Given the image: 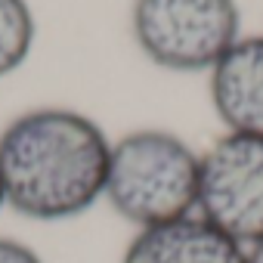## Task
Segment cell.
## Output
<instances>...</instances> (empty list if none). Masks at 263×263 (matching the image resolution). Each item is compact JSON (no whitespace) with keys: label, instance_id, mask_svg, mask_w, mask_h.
Masks as SVG:
<instances>
[{"label":"cell","instance_id":"cell-6","mask_svg":"<svg viewBox=\"0 0 263 263\" xmlns=\"http://www.w3.org/2000/svg\"><path fill=\"white\" fill-rule=\"evenodd\" d=\"M121 263H248V251L192 214L164 226L137 229Z\"/></svg>","mask_w":263,"mask_h":263},{"label":"cell","instance_id":"cell-4","mask_svg":"<svg viewBox=\"0 0 263 263\" xmlns=\"http://www.w3.org/2000/svg\"><path fill=\"white\" fill-rule=\"evenodd\" d=\"M195 214L245 251L263 241V140L223 134L198 164Z\"/></svg>","mask_w":263,"mask_h":263},{"label":"cell","instance_id":"cell-9","mask_svg":"<svg viewBox=\"0 0 263 263\" xmlns=\"http://www.w3.org/2000/svg\"><path fill=\"white\" fill-rule=\"evenodd\" d=\"M248 263H263V241L248 248Z\"/></svg>","mask_w":263,"mask_h":263},{"label":"cell","instance_id":"cell-5","mask_svg":"<svg viewBox=\"0 0 263 263\" xmlns=\"http://www.w3.org/2000/svg\"><path fill=\"white\" fill-rule=\"evenodd\" d=\"M211 105L226 134L263 140V34L238 37L211 68Z\"/></svg>","mask_w":263,"mask_h":263},{"label":"cell","instance_id":"cell-10","mask_svg":"<svg viewBox=\"0 0 263 263\" xmlns=\"http://www.w3.org/2000/svg\"><path fill=\"white\" fill-rule=\"evenodd\" d=\"M0 208H4V189H0Z\"/></svg>","mask_w":263,"mask_h":263},{"label":"cell","instance_id":"cell-7","mask_svg":"<svg viewBox=\"0 0 263 263\" xmlns=\"http://www.w3.org/2000/svg\"><path fill=\"white\" fill-rule=\"evenodd\" d=\"M34 13L28 0H0V78L19 71L34 47Z\"/></svg>","mask_w":263,"mask_h":263},{"label":"cell","instance_id":"cell-8","mask_svg":"<svg viewBox=\"0 0 263 263\" xmlns=\"http://www.w3.org/2000/svg\"><path fill=\"white\" fill-rule=\"evenodd\" d=\"M0 263H44V257L25 241L0 235Z\"/></svg>","mask_w":263,"mask_h":263},{"label":"cell","instance_id":"cell-1","mask_svg":"<svg viewBox=\"0 0 263 263\" xmlns=\"http://www.w3.org/2000/svg\"><path fill=\"white\" fill-rule=\"evenodd\" d=\"M111 143L74 108H31L0 134L4 204L37 223L81 217L105 195Z\"/></svg>","mask_w":263,"mask_h":263},{"label":"cell","instance_id":"cell-2","mask_svg":"<svg viewBox=\"0 0 263 263\" xmlns=\"http://www.w3.org/2000/svg\"><path fill=\"white\" fill-rule=\"evenodd\" d=\"M198 164L201 155L171 130H130L111 143L102 198L137 229L192 217L198 204Z\"/></svg>","mask_w":263,"mask_h":263},{"label":"cell","instance_id":"cell-3","mask_svg":"<svg viewBox=\"0 0 263 263\" xmlns=\"http://www.w3.org/2000/svg\"><path fill=\"white\" fill-rule=\"evenodd\" d=\"M134 41L149 62L167 71H211L238 41L235 0H134Z\"/></svg>","mask_w":263,"mask_h":263}]
</instances>
